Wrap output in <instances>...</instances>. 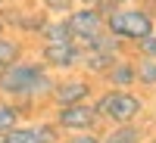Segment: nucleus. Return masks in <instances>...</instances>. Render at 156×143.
Segmentation results:
<instances>
[{
  "label": "nucleus",
  "mask_w": 156,
  "mask_h": 143,
  "mask_svg": "<svg viewBox=\"0 0 156 143\" xmlns=\"http://www.w3.org/2000/svg\"><path fill=\"white\" fill-rule=\"evenodd\" d=\"M53 81H56L53 72L41 59H19L9 69L0 72V97L19 103L22 109H28L41 100H50Z\"/></svg>",
  "instance_id": "nucleus-1"
},
{
  "label": "nucleus",
  "mask_w": 156,
  "mask_h": 143,
  "mask_svg": "<svg viewBox=\"0 0 156 143\" xmlns=\"http://www.w3.org/2000/svg\"><path fill=\"white\" fill-rule=\"evenodd\" d=\"M106 31L115 34L125 44H134L140 37H147L156 31V19L150 16V9L144 6H115L112 12H106Z\"/></svg>",
  "instance_id": "nucleus-2"
},
{
  "label": "nucleus",
  "mask_w": 156,
  "mask_h": 143,
  "mask_svg": "<svg viewBox=\"0 0 156 143\" xmlns=\"http://www.w3.org/2000/svg\"><path fill=\"white\" fill-rule=\"evenodd\" d=\"M94 109L100 115V121H109V124H131L140 118L144 112V100H140L134 90H115L109 87L106 94H100Z\"/></svg>",
  "instance_id": "nucleus-3"
},
{
  "label": "nucleus",
  "mask_w": 156,
  "mask_h": 143,
  "mask_svg": "<svg viewBox=\"0 0 156 143\" xmlns=\"http://www.w3.org/2000/svg\"><path fill=\"white\" fill-rule=\"evenodd\" d=\"M81 56H84V50H81V44H78V41L41 44V50H37V59H41L50 72H72V69H81Z\"/></svg>",
  "instance_id": "nucleus-4"
},
{
  "label": "nucleus",
  "mask_w": 156,
  "mask_h": 143,
  "mask_svg": "<svg viewBox=\"0 0 156 143\" xmlns=\"http://www.w3.org/2000/svg\"><path fill=\"white\" fill-rule=\"evenodd\" d=\"M53 121L59 131L78 134V131H94L100 124V115L94 109V103H72V106H56Z\"/></svg>",
  "instance_id": "nucleus-5"
},
{
  "label": "nucleus",
  "mask_w": 156,
  "mask_h": 143,
  "mask_svg": "<svg viewBox=\"0 0 156 143\" xmlns=\"http://www.w3.org/2000/svg\"><path fill=\"white\" fill-rule=\"evenodd\" d=\"M90 97H94L90 78H62V81H53V90H50V103H53V106L90 103Z\"/></svg>",
  "instance_id": "nucleus-6"
},
{
  "label": "nucleus",
  "mask_w": 156,
  "mask_h": 143,
  "mask_svg": "<svg viewBox=\"0 0 156 143\" xmlns=\"http://www.w3.org/2000/svg\"><path fill=\"white\" fill-rule=\"evenodd\" d=\"M66 22H69V28L75 34V41L90 37V34H97V31L106 28V16H103L97 6H75L69 16H66Z\"/></svg>",
  "instance_id": "nucleus-7"
},
{
  "label": "nucleus",
  "mask_w": 156,
  "mask_h": 143,
  "mask_svg": "<svg viewBox=\"0 0 156 143\" xmlns=\"http://www.w3.org/2000/svg\"><path fill=\"white\" fill-rule=\"evenodd\" d=\"M103 78H106V84L115 87V90H131L137 84V69H134L131 59H115Z\"/></svg>",
  "instance_id": "nucleus-8"
},
{
  "label": "nucleus",
  "mask_w": 156,
  "mask_h": 143,
  "mask_svg": "<svg viewBox=\"0 0 156 143\" xmlns=\"http://www.w3.org/2000/svg\"><path fill=\"white\" fill-rule=\"evenodd\" d=\"M25 41L22 37H16V34H0V72L3 69H9L12 62H19V59H25Z\"/></svg>",
  "instance_id": "nucleus-9"
},
{
  "label": "nucleus",
  "mask_w": 156,
  "mask_h": 143,
  "mask_svg": "<svg viewBox=\"0 0 156 143\" xmlns=\"http://www.w3.org/2000/svg\"><path fill=\"white\" fill-rule=\"evenodd\" d=\"M119 59V56H112V53H97V50H84V56H81V69L87 72V75H97V78H103L109 72V66Z\"/></svg>",
  "instance_id": "nucleus-10"
},
{
  "label": "nucleus",
  "mask_w": 156,
  "mask_h": 143,
  "mask_svg": "<svg viewBox=\"0 0 156 143\" xmlns=\"http://www.w3.org/2000/svg\"><path fill=\"white\" fill-rule=\"evenodd\" d=\"M37 37H41V44H59V41H75V34H72V28H69L66 16H59V19H50V22L44 25V31L37 34Z\"/></svg>",
  "instance_id": "nucleus-11"
},
{
  "label": "nucleus",
  "mask_w": 156,
  "mask_h": 143,
  "mask_svg": "<svg viewBox=\"0 0 156 143\" xmlns=\"http://www.w3.org/2000/svg\"><path fill=\"white\" fill-rule=\"evenodd\" d=\"M25 112L19 103H12V100H3L0 97V134H6V131H12L16 124H22L25 121Z\"/></svg>",
  "instance_id": "nucleus-12"
},
{
  "label": "nucleus",
  "mask_w": 156,
  "mask_h": 143,
  "mask_svg": "<svg viewBox=\"0 0 156 143\" xmlns=\"http://www.w3.org/2000/svg\"><path fill=\"white\" fill-rule=\"evenodd\" d=\"M144 131L131 121V124H112V131L103 134V143H140Z\"/></svg>",
  "instance_id": "nucleus-13"
},
{
  "label": "nucleus",
  "mask_w": 156,
  "mask_h": 143,
  "mask_svg": "<svg viewBox=\"0 0 156 143\" xmlns=\"http://www.w3.org/2000/svg\"><path fill=\"white\" fill-rule=\"evenodd\" d=\"M0 143H41V137H37V128L31 121H22V124L12 128V131L0 134Z\"/></svg>",
  "instance_id": "nucleus-14"
},
{
  "label": "nucleus",
  "mask_w": 156,
  "mask_h": 143,
  "mask_svg": "<svg viewBox=\"0 0 156 143\" xmlns=\"http://www.w3.org/2000/svg\"><path fill=\"white\" fill-rule=\"evenodd\" d=\"M134 69H137V84L140 87H156V59L140 56L134 62Z\"/></svg>",
  "instance_id": "nucleus-15"
},
{
  "label": "nucleus",
  "mask_w": 156,
  "mask_h": 143,
  "mask_svg": "<svg viewBox=\"0 0 156 143\" xmlns=\"http://www.w3.org/2000/svg\"><path fill=\"white\" fill-rule=\"evenodd\" d=\"M41 9L50 19H59V16H69L75 9V0H41Z\"/></svg>",
  "instance_id": "nucleus-16"
},
{
  "label": "nucleus",
  "mask_w": 156,
  "mask_h": 143,
  "mask_svg": "<svg viewBox=\"0 0 156 143\" xmlns=\"http://www.w3.org/2000/svg\"><path fill=\"white\" fill-rule=\"evenodd\" d=\"M134 50L140 56H147V59H156V31L147 34V37H140V41H134Z\"/></svg>",
  "instance_id": "nucleus-17"
},
{
  "label": "nucleus",
  "mask_w": 156,
  "mask_h": 143,
  "mask_svg": "<svg viewBox=\"0 0 156 143\" xmlns=\"http://www.w3.org/2000/svg\"><path fill=\"white\" fill-rule=\"evenodd\" d=\"M59 143H103V137H97L94 131H78V134H72V137H66V140H59Z\"/></svg>",
  "instance_id": "nucleus-18"
},
{
  "label": "nucleus",
  "mask_w": 156,
  "mask_h": 143,
  "mask_svg": "<svg viewBox=\"0 0 156 143\" xmlns=\"http://www.w3.org/2000/svg\"><path fill=\"white\" fill-rule=\"evenodd\" d=\"M109 6H131V3H137V0H106Z\"/></svg>",
  "instance_id": "nucleus-19"
},
{
  "label": "nucleus",
  "mask_w": 156,
  "mask_h": 143,
  "mask_svg": "<svg viewBox=\"0 0 156 143\" xmlns=\"http://www.w3.org/2000/svg\"><path fill=\"white\" fill-rule=\"evenodd\" d=\"M100 0H75V6H97Z\"/></svg>",
  "instance_id": "nucleus-20"
},
{
  "label": "nucleus",
  "mask_w": 156,
  "mask_h": 143,
  "mask_svg": "<svg viewBox=\"0 0 156 143\" xmlns=\"http://www.w3.org/2000/svg\"><path fill=\"white\" fill-rule=\"evenodd\" d=\"M0 34H6V22L3 19H0Z\"/></svg>",
  "instance_id": "nucleus-21"
},
{
  "label": "nucleus",
  "mask_w": 156,
  "mask_h": 143,
  "mask_svg": "<svg viewBox=\"0 0 156 143\" xmlns=\"http://www.w3.org/2000/svg\"><path fill=\"white\" fill-rule=\"evenodd\" d=\"M3 3H6V0H0V6H3Z\"/></svg>",
  "instance_id": "nucleus-22"
},
{
  "label": "nucleus",
  "mask_w": 156,
  "mask_h": 143,
  "mask_svg": "<svg viewBox=\"0 0 156 143\" xmlns=\"http://www.w3.org/2000/svg\"><path fill=\"white\" fill-rule=\"evenodd\" d=\"M153 143H156V140H153Z\"/></svg>",
  "instance_id": "nucleus-23"
}]
</instances>
